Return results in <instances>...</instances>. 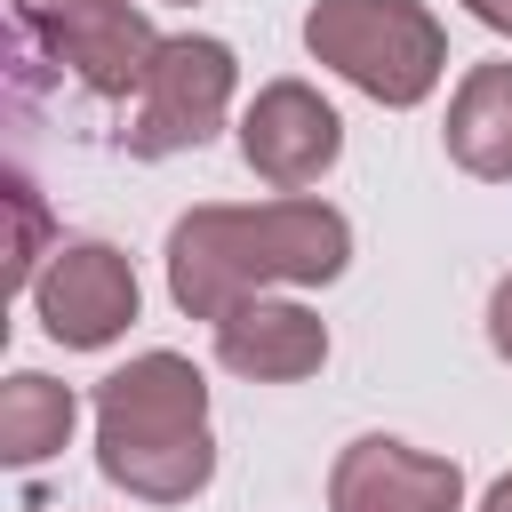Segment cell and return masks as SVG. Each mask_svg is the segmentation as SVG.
Instances as JSON below:
<instances>
[{
    "mask_svg": "<svg viewBox=\"0 0 512 512\" xmlns=\"http://www.w3.org/2000/svg\"><path fill=\"white\" fill-rule=\"evenodd\" d=\"M352 264L344 208L312 192H280L256 208H184L168 224V296L192 320H224L272 288H328Z\"/></svg>",
    "mask_w": 512,
    "mask_h": 512,
    "instance_id": "cell-1",
    "label": "cell"
},
{
    "mask_svg": "<svg viewBox=\"0 0 512 512\" xmlns=\"http://www.w3.org/2000/svg\"><path fill=\"white\" fill-rule=\"evenodd\" d=\"M96 472L136 504H192L216 480L208 376L184 352H136L96 384Z\"/></svg>",
    "mask_w": 512,
    "mask_h": 512,
    "instance_id": "cell-2",
    "label": "cell"
},
{
    "mask_svg": "<svg viewBox=\"0 0 512 512\" xmlns=\"http://www.w3.org/2000/svg\"><path fill=\"white\" fill-rule=\"evenodd\" d=\"M304 48L312 64H328L336 80H352L392 112L424 104L448 72V32L424 0H312Z\"/></svg>",
    "mask_w": 512,
    "mask_h": 512,
    "instance_id": "cell-3",
    "label": "cell"
},
{
    "mask_svg": "<svg viewBox=\"0 0 512 512\" xmlns=\"http://www.w3.org/2000/svg\"><path fill=\"white\" fill-rule=\"evenodd\" d=\"M232 96H240V56H232L224 40H208V32H176V40L152 48V72H144V88H136V104H128L120 144H128L136 160L200 152V144L224 128Z\"/></svg>",
    "mask_w": 512,
    "mask_h": 512,
    "instance_id": "cell-4",
    "label": "cell"
},
{
    "mask_svg": "<svg viewBox=\"0 0 512 512\" xmlns=\"http://www.w3.org/2000/svg\"><path fill=\"white\" fill-rule=\"evenodd\" d=\"M8 8H16V32L48 64H64L88 96L120 104V96L144 88L160 32H152V16L136 0H8Z\"/></svg>",
    "mask_w": 512,
    "mask_h": 512,
    "instance_id": "cell-5",
    "label": "cell"
},
{
    "mask_svg": "<svg viewBox=\"0 0 512 512\" xmlns=\"http://www.w3.org/2000/svg\"><path fill=\"white\" fill-rule=\"evenodd\" d=\"M136 304H144L136 264L112 240H56V256L32 280V312L64 352H104L112 336H128Z\"/></svg>",
    "mask_w": 512,
    "mask_h": 512,
    "instance_id": "cell-6",
    "label": "cell"
},
{
    "mask_svg": "<svg viewBox=\"0 0 512 512\" xmlns=\"http://www.w3.org/2000/svg\"><path fill=\"white\" fill-rule=\"evenodd\" d=\"M336 152H344V120L312 80H264L256 104L240 112V160L280 192L320 184L336 168Z\"/></svg>",
    "mask_w": 512,
    "mask_h": 512,
    "instance_id": "cell-7",
    "label": "cell"
},
{
    "mask_svg": "<svg viewBox=\"0 0 512 512\" xmlns=\"http://www.w3.org/2000/svg\"><path fill=\"white\" fill-rule=\"evenodd\" d=\"M328 512H464L456 456L408 448L392 432H360L328 464Z\"/></svg>",
    "mask_w": 512,
    "mask_h": 512,
    "instance_id": "cell-8",
    "label": "cell"
},
{
    "mask_svg": "<svg viewBox=\"0 0 512 512\" xmlns=\"http://www.w3.org/2000/svg\"><path fill=\"white\" fill-rule=\"evenodd\" d=\"M216 360L248 384H296L328 360V320L296 296H248L216 320Z\"/></svg>",
    "mask_w": 512,
    "mask_h": 512,
    "instance_id": "cell-9",
    "label": "cell"
},
{
    "mask_svg": "<svg viewBox=\"0 0 512 512\" xmlns=\"http://www.w3.org/2000/svg\"><path fill=\"white\" fill-rule=\"evenodd\" d=\"M448 160L480 184H512V64H472L448 96Z\"/></svg>",
    "mask_w": 512,
    "mask_h": 512,
    "instance_id": "cell-10",
    "label": "cell"
},
{
    "mask_svg": "<svg viewBox=\"0 0 512 512\" xmlns=\"http://www.w3.org/2000/svg\"><path fill=\"white\" fill-rule=\"evenodd\" d=\"M72 424H80L72 384H56V376H40V368H16V376L0 384V464H16V472L48 464V456L72 440Z\"/></svg>",
    "mask_w": 512,
    "mask_h": 512,
    "instance_id": "cell-11",
    "label": "cell"
},
{
    "mask_svg": "<svg viewBox=\"0 0 512 512\" xmlns=\"http://www.w3.org/2000/svg\"><path fill=\"white\" fill-rule=\"evenodd\" d=\"M8 192H16V280L32 288V280H40V264H48L56 248H48V224H40V192H32V176H16Z\"/></svg>",
    "mask_w": 512,
    "mask_h": 512,
    "instance_id": "cell-12",
    "label": "cell"
},
{
    "mask_svg": "<svg viewBox=\"0 0 512 512\" xmlns=\"http://www.w3.org/2000/svg\"><path fill=\"white\" fill-rule=\"evenodd\" d=\"M488 344H496V360H512V272L488 288Z\"/></svg>",
    "mask_w": 512,
    "mask_h": 512,
    "instance_id": "cell-13",
    "label": "cell"
},
{
    "mask_svg": "<svg viewBox=\"0 0 512 512\" xmlns=\"http://www.w3.org/2000/svg\"><path fill=\"white\" fill-rule=\"evenodd\" d=\"M464 8H472L488 32H512V0H464Z\"/></svg>",
    "mask_w": 512,
    "mask_h": 512,
    "instance_id": "cell-14",
    "label": "cell"
},
{
    "mask_svg": "<svg viewBox=\"0 0 512 512\" xmlns=\"http://www.w3.org/2000/svg\"><path fill=\"white\" fill-rule=\"evenodd\" d=\"M480 512H512V472H504V480H496V488L480 496Z\"/></svg>",
    "mask_w": 512,
    "mask_h": 512,
    "instance_id": "cell-15",
    "label": "cell"
}]
</instances>
